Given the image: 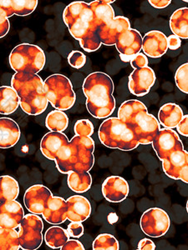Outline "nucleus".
I'll return each mask as SVG.
<instances>
[{
	"mask_svg": "<svg viewBox=\"0 0 188 250\" xmlns=\"http://www.w3.org/2000/svg\"><path fill=\"white\" fill-rule=\"evenodd\" d=\"M166 40H167V48H170L171 50H176L182 45L181 39L174 34L170 35Z\"/></svg>",
	"mask_w": 188,
	"mask_h": 250,
	"instance_id": "nucleus-44",
	"label": "nucleus"
},
{
	"mask_svg": "<svg viewBox=\"0 0 188 250\" xmlns=\"http://www.w3.org/2000/svg\"><path fill=\"white\" fill-rule=\"evenodd\" d=\"M145 109H147V108L142 102H141L139 100H127L120 105L118 110V118L127 124L133 118L135 114Z\"/></svg>",
	"mask_w": 188,
	"mask_h": 250,
	"instance_id": "nucleus-33",
	"label": "nucleus"
},
{
	"mask_svg": "<svg viewBox=\"0 0 188 250\" xmlns=\"http://www.w3.org/2000/svg\"><path fill=\"white\" fill-rule=\"evenodd\" d=\"M175 81L177 88L184 94H188V63L186 62L183 65L180 66L176 74Z\"/></svg>",
	"mask_w": 188,
	"mask_h": 250,
	"instance_id": "nucleus-37",
	"label": "nucleus"
},
{
	"mask_svg": "<svg viewBox=\"0 0 188 250\" xmlns=\"http://www.w3.org/2000/svg\"><path fill=\"white\" fill-rule=\"evenodd\" d=\"M83 92L86 97V108L94 118L106 119L113 114L114 83L108 74L102 72L89 74L83 83Z\"/></svg>",
	"mask_w": 188,
	"mask_h": 250,
	"instance_id": "nucleus-2",
	"label": "nucleus"
},
{
	"mask_svg": "<svg viewBox=\"0 0 188 250\" xmlns=\"http://www.w3.org/2000/svg\"><path fill=\"white\" fill-rule=\"evenodd\" d=\"M21 132L17 123L9 118H0V148L14 147L20 139Z\"/></svg>",
	"mask_w": 188,
	"mask_h": 250,
	"instance_id": "nucleus-22",
	"label": "nucleus"
},
{
	"mask_svg": "<svg viewBox=\"0 0 188 250\" xmlns=\"http://www.w3.org/2000/svg\"><path fill=\"white\" fill-rule=\"evenodd\" d=\"M67 219L71 222L86 221L92 213V205L85 197L74 195L67 199Z\"/></svg>",
	"mask_w": 188,
	"mask_h": 250,
	"instance_id": "nucleus-21",
	"label": "nucleus"
},
{
	"mask_svg": "<svg viewBox=\"0 0 188 250\" xmlns=\"http://www.w3.org/2000/svg\"><path fill=\"white\" fill-rule=\"evenodd\" d=\"M67 232H68L70 237L74 238V239H78L83 235L84 227L80 222H71L68 225Z\"/></svg>",
	"mask_w": 188,
	"mask_h": 250,
	"instance_id": "nucleus-40",
	"label": "nucleus"
},
{
	"mask_svg": "<svg viewBox=\"0 0 188 250\" xmlns=\"http://www.w3.org/2000/svg\"><path fill=\"white\" fill-rule=\"evenodd\" d=\"M183 116V109L179 105L173 103H168L160 108L158 122L165 128H174L177 127Z\"/></svg>",
	"mask_w": 188,
	"mask_h": 250,
	"instance_id": "nucleus-25",
	"label": "nucleus"
},
{
	"mask_svg": "<svg viewBox=\"0 0 188 250\" xmlns=\"http://www.w3.org/2000/svg\"><path fill=\"white\" fill-rule=\"evenodd\" d=\"M171 220L165 211L159 208H151L141 215L140 226L143 233L151 238H160L169 230Z\"/></svg>",
	"mask_w": 188,
	"mask_h": 250,
	"instance_id": "nucleus-9",
	"label": "nucleus"
},
{
	"mask_svg": "<svg viewBox=\"0 0 188 250\" xmlns=\"http://www.w3.org/2000/svg\"><path fill=\"white\" fill-rule=\"evenodd\" d=\"M102 193L109 202H121L128 196V183L122 177H109L103 183Z\"/></svg>",
	"mask_w": 188,
	"mask_h": 250,
	"instance_id": "nucleus-16",
	"label": "nucleus"
},
{
	"mask_svg": "<svg viewBox=\"0 0 188 250\" xmlns=\"http://www.w3.org/2000/svg\"><path fill=\"white\" fill-rule=\"evenodd\" d=\"M68 141V138L64 133L49 132L41 140L40 150L47 159L54 160L59 149Z\"/></svg>",
	"mask_w": 188,
	"mask_h": 250,
	"instance_id": "nucleus-23",
	"label": "nucleus"
},
{
	"mask_svg": "<svg viewBox=\"0 0 188 250\" xmlns=\"http://www.w3.org/2000/svg\"><path fill=\"white\" fill-rule=\"evenodd\" d=\"M92 248L94 250H118L119 242L114 236L109 233H101L94 239Z\"/></svg>",
	"mask_w": 188,
	"mask_h": 250,
	"instance_id": "nucleus-35",
	"label": "nucleus"
},
{
	"mask_svg": "<svg viewBox=\"0 0 188 250\" xmlns=\"http://www.w3.org/2000/svg\"><path fill=\"white\" fill-rule=\"evenodd\" d=\"M130 62H131V65L136 69L145 68L148 65V59L145 54H141V53L136 54L132 57Z\"/></svg>",
	"mask_w": 188,
	"mask_h": 250,
	"instance_id": "nucleus-41",
	"label": "nucleus"
},
{
	"mask_svg": "<svg viewBox=\"0 0 188 250\" xmlns=\"http://www.w3.org/2000/svg\"><path fill=\"white\" fill-rule=\"evenodd\" d=\"M130 29L131 23L127 18L123 16L115 17L110 23L100 27L99 37L100 42L106 46L115 45L117 37L123 32Z\"/></svg>",
	"mask_w": 188,
	"mask_h": 250,
	"instance_id": "nucleus-19",
	"label": "nucleus"
},
{
	"mask_svg": "<svg viewBox=\"0 0 188 250\" xmlns=\"http://www.w3.org/2000/svg\"><path fill=\"white\" fill-rule=\"evenodd\" d=\"M70 239L68 232L60 226H52L45 234L46 245L51 249H61Z\"/></svg>",
	"mask_w": 188,
	"mask_h": 250,
	"instance_id": "nucleus-31",
	"label": "nucleus"
},
{
	"mask_svg": "<svg viewBox=\"0 0 188 250\" xmlns=\"http://www.w3.org/2000/svg\"><path fill=\"white\" fill-rule=\"evenodd\" d=\"M170 28L180 39H188V9L182 8L174 12L170 19Z\"/></svg>",
	"mask_w": 188,
	"mask_h": 250,
	"instance_id": "nucleus-27",
	"label": "nucleus"
},
{
	"mask_svg": "<svg viewBox=\"0 0 188 250\" xmlns=\"http://www.w3.org/2000/svg\"><path fill=\"white\" fill-rule=\"evenodd\" d=\"M163 168L165 175L169 178L184 183H188V151H174L163 160Z\"/></svg>",
	"mask_w": 188,
	"mask_h": 250,
	"instance_id": "nucleus-12",
	"label": "nucleus"
},
{
	"mask_svg": "<svg viewBox=\"0 0 188 250\" xmlns=\"http://www.w3.org/2000/svg\"><path fill=\"white\" fill-rule=\"evenodd\" d=\"M177 132L183 136H188V115H184L179 124L177 125Z\"/></svg>",
	"mask_w": 188,
	"mask_h": 250,
	"instance_id": "nucleus-43",
	"label": "nucleus"
},
{
	"mask_svg": "<svg viewBox=\"0 0 188 250\" xmlns=\"http://www.w3.org/2000/svg\"><path fill=\"white\" fill-rule=\"evenodd\" d=\"M115 45L120 55L132 58L141 50L142 37L136 29H127L117 37Z\"/></svg>",
	"mask_w": 188,
	"mask_h": 250,
	"instance_id": "nucleus-15",
	"label": "nucleus"
},
{
	"mask_svg": "<svg viewBox=\"0 0 188 250\" xmlns=\"http://www.w3.org/2000/svg\"><path fill=\"white\" fill-rule=\"evenodd\" d=\"M44 93L48 102L57 110L72 108L76 100L71 82L63 74H53L44 82Z\"/></svg>",
	"mask_w": 188,
	"mask_h": 250,
	"instance_id": "nucleus-5",
	"label": "nucleus"
},
{
	"mask_svg": "<svg viewBox=\"0 0 188 250\" xmlns=\"http://www.w3.org/2000/svg\"><path fill=\"white\" fill-rule=\"evenodd\" d=\"M127 125L133 131L140 145H151L160 129V124L147 109L135 114Z\"/></svg>",
	"mask_w": 188,
	"mask_h": 250,
	"instance_id": "nucleus-8",
	"label": "nucleus"
},
{
	"mask_svg": "<svg viewBox=\"0 0 188 250\" xmlns=\"http://www.w3.org/2000/svg\"><path fill=\"white\" fill-rule=\"evenodd\" d=\"M156 83V74L150 67L137 68L129 76L128 87L131 94L137 97L148 94Z\"/></svg>",
	"mask_w": 188,
	"mask_h": 250,
	"instance_id": "nucleus-13",
	"label": "nucleus"
},
{
	"mask_svg": "<svg viewBox=\"0 0 188 250\" xmlns=\"http://www.w3.org/2000/svg\"><path fill=\"white\" fill-rule=\"evenodd\" d=\"M20 98L10 86L0 87V114H11L20 106Z\"/></svg>",
	"mask_w": 188,
	"mask_h": 250,
	"instance_id": "nucleus-26",
	"label": "nucleus"
},
{
	"mask_svg": "<svg viewBox=\"0 0 188 250\" xmlns=\"http://www.w3.org/2000/svg\"><path fill=\"white\" fill-rule=\"evenodd\" d=\"M52 196L51 191L45 185H33L24 193V203L30 213L39 215L43 213L48 200Z\"/></svg>",
	"mask_w": 188,
	"mask_h": 250,
	"instance_id": "nucleus-14",
	"label": "nucleus"
},
{
	"mask_svg": "<svg viewBox=\"0 0 188 250\" xmlns=\"http://www.w3.org/2000/svg\"><path fill=\"white\" fill-rule=\"evenodd\" d=\"M98 135L101 144L107 148L131 151L140 145L129 125L119 118H109L103 121Z\"/></svg>",
	"mask_w": 188,
	"mask_h": 250,
	"instance_id": "nucleus-4",
	"label": "nucleus"
},
{
	"mask_svg": "<svg viewBox=\"0 0 188 250\" xmlns=\"http://www.w3.org/2000/svg\"><path fill=\"white\" fill-rule=\"evenodd\" d=\"M48 103L46 94L42 93L20 100V105L26 114L29 115H39L46 110Z\"/></svg>",
	"mask_w": 188,
	"mask_h": 250,
	"instance_id": "nucleus-28",
	"label": "nucleus"
},
{
	"mask_svg": "<svg viewBox=\"0 0 188 250\" xmlns=\"http://www.w3.org/2000/svg\"><path fill=\"white\" fill-rule=\"evenodd\" d=\"M151 145L161 161L164 160L174 151L184 149L178 134L171 128L160 129Z\"/></svg>",
	"mask_w": 188,
	"mask_h": 250,
	"instance_id": "nucleus-11",
	"label": "nucleus"
},
{
	"mask_svg": "<svg viewBox=\"0 0 188 250\" xmlns=\"http://www.w3.org/2000/svg\"><path fill=\"white\" fill-rule=\"evenodd\" d=\"M167 38L163 32L152 30L142 39V49L147 57L158 59L167 51Z\"/></svg>",
	"mask_w": 188,
	"mask_h": 250,
	"instance_id": "nucleus-17",
	"label": "nucleus"
},
{
	"mask_svg": "<svg viewBox=\"0 0 188 250\" xmlns=\"http://www.w3.org/2000/svg\"><path fill=\"white\" fill-rule=\"evenodd\" d=\"M62 250H84V245L76 239H68L65 245L61 247Z\"/></svg>",
	"mask_w": 188,
	"mask_h": 250,
	"instance_id": "nucleus-42",
	"label": "nucleus"
},
{
	"mask_svg": "<svg viewBox=\"0 0 188 250\" xmlns=\"http://www.w3.org/2000/svg\"><path fill=\"white\" fill-rule=\"evenodd\" d=\"M68 62L70 65L74 68H81L86 64V57L81 52L74 50L69 54Z\"/></svg>",
	"mask_w": 188,
	"mask_h": 250,
	"instance_id": "nucleus-39",
	"label": "nucleus"
},
{
	"mask_svg": "<svg viewBox=\"0 0 188 250\" xmlns=\"http://www.w3.org/2000/svg\"><path fill=\"white\" fill-rule=\"evenodd\" d=\"M149 3L156 9H164L165 7L170 5L171 0H150Z\"/></svg>",
	"mask_w": 188,
	"mask_h": 250,
	"instance_id": "nucleus-47",
	"label": "nucleus"
},
{
	"mask_svg": "<svg viewBox=\"0 0 188 250\" xmlns=\"http://www.w3.org/2000/svg\"><path fill=\"white\" fill-rule=\"evenodd\" d=\"M68 205L61 197L52 196L46 205L42 215L50 225H61L67 219Z\"/></svg>",
	"mask_w": 188,
	"mask_h": 250,
	"instance_id": "nucleus-20",
	"label": "nucleus"
},
{
	"mask_svg": "<svg viewBox=\"0 0 188 250\" xmlns=\"http://www.w3.org/2000/svg\"><path fill=\"white\" fill-rule=\"evenodd\" d=\"M20 239L15 229L0 227V250H19Z\"/></svg>",
	"mask_w": 188,
	"mask_h": 250,
	"instance_id": "nucleus-34",
	"label": "nucleus"
},
{
	"mask_svg": "<svg viewBox=\"0 0 188 250\" xmlns=\"http://www.w3.org/2000/svg\"><path fill=\"white\" fill-rule=\"evenodd\" d=\"M74 130L76 135L91 137L94 133V125L88 120H78L74 125Z\"/></svg>",
	"mask_w": 188,
	"mask_h": 250,
	"instance_id": "nucleus-38",
	"label": "nucleus"
},
{
	"mask_svg": "<svg viewBox=\"0 0 188 250\" xmlns=\"http://www.w3.org/2000/svg\"><path fill=\"white\" fill-rule=\"evenodd\" d=\"M10 29L9 20H0V39L4 37L8 34Z\"/></svg>",
	"mask_w": 188,
	"mask_h": 250,
	"instance_id": "nucleus-46",
	"label": "nucleus"
},
{
	"mask_svg": "<svg viewBox=\"0 0 188 250\" xmlns=\"http://www.w3.org/2000/svg\"><path fill=\"white\" fill-rule=\"evenodd\" d=\"M44 224L37 214L24 216L18 232L20 248L24 250H36L43 243Z\"/></svg>",
	"mask_w": 188,
	"mask_h": 250,
	"instance_id": "nucleus-7",
	"label": "nucleus"
},
{
	"mask_svg": "<svg viewBox=\"0 0 188 250\" xmlns=\"http://www.w3.org/2000/svg\"><path fill=\"white\" fill-rule=\"evenodd\" d=\"M68 186L75 193H83L91 188L92 185V175L89 172H70L67 178Z\"/></svg>",
	"mask_w": 188,
	"mask_h": 250,
	"instance_id": "nucleus-29",
	"label": "nucleus"
},
{
	"mask_svg": "<svg viewBox=\"0 0 188 250\" xmlns=\"http://www.w3.org/2000/svg\"><path fill=\"white\" fill-rule=\"evenodd\" d=\"M9 64L16 73L37 74L46 64V54L37 45L22 43L15 47L9 55Z\"/></svg>",
	"mask_w": 188,
	"mask_h": 250,
	"instance_id": "nucleus-6",
	"label": "nucleus"
},
{
	"mask_svg": "<svg viewBox=\"0 0 188 250\" xmlns=\"http://www.w3.org/2000/svg\"><path fill=\"white\" fill-rule=\"evenodd\" d=\"M63 20L74 39L80 42L85 51H96L101 46L99 37V27L89 3L76 1L70 3L63 13Z\"/></svg>",
	"mask_w": 188,
	"mask_h": 250,
	"instance_id": "nucleus-1",
	"label": "nucleus"
},
{
	"mask_svg": "<svg viewBox=\"0 0 188 250\" xmlns=\"http://www.w3.org/2000/svg\"><path fill=\"white\" fill-rule=\"evenodd\" d=\"M24 216L22 205L16 200L0 203V227L16 229Z\"/></svg>",
	"mask_w": 188,
	"mask_h": 250,
	"instance_id": "nucleus-18",
	"label": "nucleus"
},
{
	"mask_svg": "<svg viewBox=\"0 0 188 250\" xmlns=\"http://www.w3.org/2000/svg\"><path fill=\"white\" fill-rule=\"evenodd\" d=\"M94 142L91 137L75 135L59 149L55 155L58 170L61 173L89 172L94 164Z\"/></svg>",
	"mask_w": 188,
	"mask_h": 250,
	"instance_id": "nucleus-3",
	"label": "nucleus"
},
{
	"mask_svg": "<svg viewBox=\"0 0 188 250\" xmlns=\"http://www.w3.org/2000/svg\"><path fill=\"white\" fill-rule=\"evenodd\" d=\"M20 193L16 179L9 175L0 176V203L15 200Z\"/></svg>",
	"mask_w": 188,
	"mask_h": 250,
	"instance_id": "nucleus-30",
	"label": "nucleus"
},
{
	"mask_svg": "<svg viewBox=\"0 0 188 250\" xmlns=\"http://www.w3.org/2000/svg\"><path fill=\"white\" fill-rule=\"evenodd\" d=\"M114 2L111 0H100L89 3V7L93 13L94 22L99 28L110 23L116 17L114 9L111 5V3Z\"/></svg>",
	"mask_w": 188,
	"mask_h": 250,
	"instance_id": "nucleus-24",
	"label": "nucleus"
},
{
	"mask_svg": "<svg viewBox=\"0 0 188 250\" xmlns=\"http://www.w3.org/2000/svg\"><path fill=\"white\" fill-rule=\"evenodd\" d=\"M46 125L51 132L62 133L68 128V116L64 111H51L46 117Z\"/></svg>",
	"mask_w": 188,
	"mask_h": 250,
	"instance_id": "nucleus-32",
	"label": "nucleus"
},
{
	"mask_svg": "<svg viewBox=\"0 0 188 250\" xmlns=\"http://www.w3.org/2000/svg\"><path fill=\"white\" fill-rule=\"evenodd\" d=\"M11 87L20 100L44 93V81L38 74L19 72L13 76Z\"/></svg>",
	"mask_w": 188,
	"mask_h": 250,
	"instance_id": "nucleus-10",
	"label": "nucleus"
},
{
	"mask_svg": "<svg viewBox=\"0 0 188 250\" xmlns=\"http://www.w3.org/2000/svg\"><path fill=\"white\" fill-rule=\"evenodd\" d=\"M137 249L139 250H155L156 245L154 242L149 239H143L138 243Z\"/></svg>",
	"mask_w": 188,
	"mask_h": 250,
	"instance_id": "nucleus-45",
	"label": "nucleus"
},
{
	"mask_svg": "<svg viewBox=\"0 0 188 250\" xmlns=\"http://www.w3.org/2000/svg\"><path fill=\"white\" fill-rule=\"evenodd\" d=\"M37 0H12V8L15 15L27 16L35 10Z\"/></svg>",
	"mask_w": 188,
	"mask_h": 250,
	"instance_id": "nucleus-36",
	"label": "nucleus"
}]
</instances>
